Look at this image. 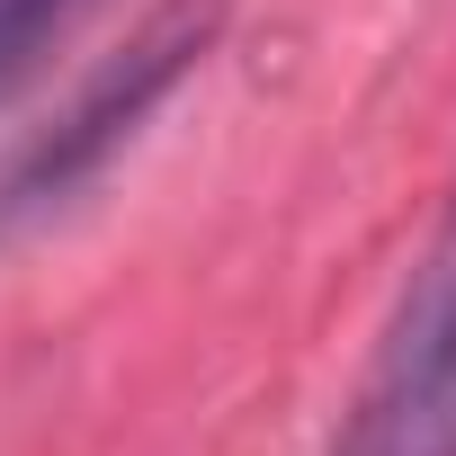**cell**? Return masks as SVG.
<instances>
[{
    "label": "cell",
    "instance_id": "1",
    "mask_svg": "<svg viewBox=\"0 0 456 456\" xmlns=\"http://www.w3.org/2000/svg\"><path fill=\"white\" fill-rule=\"evenodd\" d=\"M215 28H224L215 0H170V10H152V19L126 37V54H108V63L81 81V99H72L45 134H28V143L10 152V170H0V242L28 233L37 215H54L63 197H81V188L143 134V117L188 81V63L215 45Z\"/></svg>",
    "mask_w": 456,
    "mask_h": 456
},
{
    "label": "cell",
    "instance_id": "2",
    "mask_svg": "<svg viewBox=\"0 0 456 456\" xmlns=\"http://www.w3.org/2000/svg\"><path fill=\"white\" fill-rule=\"evenodd\" d=\"M331 456H456V197L376 331Z\"/></svg>",
    "mask_w": 456,
    "mask_h": 456
},
{
    "label": "cell",
    "instance_id": "3",
    "mask_svg": "<svg viewBox=\"0 0 456 456\" xmlns=\"http://www.w3.org/2000/svg\"><path fill=\"white\" fill-rule=\"evenodd\" d=\"M99 10V0H0V108L28 90V72Z\"/></svg>",
    "mask_w": 456,
    "mask_h": 456
}]
</instances>
